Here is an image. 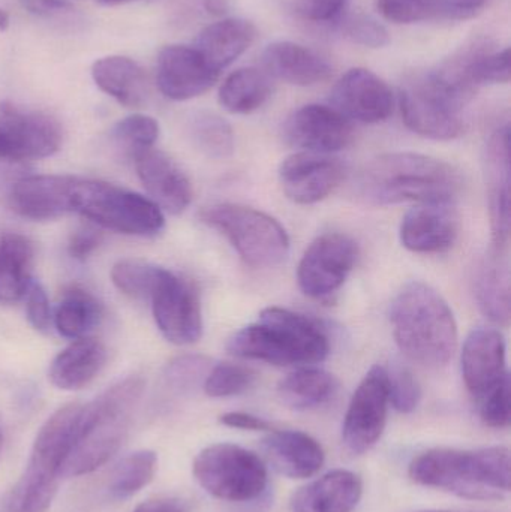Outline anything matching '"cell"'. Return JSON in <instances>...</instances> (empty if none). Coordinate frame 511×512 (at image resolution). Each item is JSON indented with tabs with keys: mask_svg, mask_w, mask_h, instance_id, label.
<instances>
[{
	"mask_svg": "<svg viewBox=\"0 0 511 512\" xmlns=\"http://www.w3.org/2000/svg\"><path fill=\"white\" fill-rule=\"evenodd\" d=\"M482 400L480 417H482V421L486 426L492 427V429H506V427L510 426V375H507L500 384L495 385Z\"/></svg>",
	"mask_w": 511,
	"mask_h": 512,
	"instance_id": "cell-42",
	"label": "cell"
},
{
	"mask_svg": "<svg viewBox=\"0 0 511 512\" xmlns=\"http://www.w3.org/2000/svg\"><path fill=\"white\" fill-rule=\"evenodd\" d=\"M203 8L209 14L224 15L230 9V3L228 0H203Z\"/></svg>",
	"mask_w": 511,
	"mask_h": 512,
	"instance_id": "cell-52",
	"label": "cell"
},
{
	"mask_svg": "<svg viewBox=\"0 0 511 512\" xmlns=\"http://www.w3.org/2000/svg\"><path fill=\"white\" fill-rule=\"evenodd\" d=\"M350 0H293L296 11L314 23H330L347 8Z\"/></svg>",
	"mask_w": 511,
	"mask_h": 512,
	"instance_id": "cell-46",
	"label": "cell"
},
{
	"mask_svg": "<svg viewBox=\"0 0 511 512\" xmlns=\"http://www.w3.org/2000/svg\"><path fill=\"white\" fill-rule=\"evenodd\" d=\"M386 367H371L354 391L345 414L342 441L350 453L360 456L371 450L386 429L389 412Z\"/></svg>",
	"mask_w": 511,
	"mask_h": 512,
	"instance_id": "cell-11",
	"label": "cell"
},
{
	"mask_svg": "<svg viewBox=\"0 0 511 512\" xmlns=\"http://www.w3.org/2000/svg\"><path fill=\"white\" fill-rule=\"evenodd\" d=\"M101 318L102 306L99 301L86 289L72 286L57 304L53 322L60 336L77 340L86 337Z\"/></svg>",
	"mask_w": 511,
	"mask_h": 512,
	"instance_id": "cell-33",
	"label": "cell"
},
{
	"mask_svg": "<svg viewBox=\"0 0 511 512\" xmlns=\"http://www.w3.org/2000/svg\"><path fill=\"white\" fill-rule=\"evenodd\" d=\"M464 188L461 171L420 153H386L372 159L357 179V192L369 204L455 201Z\"/></svg>",
	"mask_w": 511,
	"mask_h": 512,
	"instance_id": "cell-1",
	"label": "cell"
},
{
	"mask_svg": "<svg viewBox=\"0 0 511 512\" xmlns=\"http://www.w3.org/2000/svg\"><path fill=\"white\" fill-rule=\"evenodd\" d=\"M461 363L468 391L476 399H483L509 375L503 334L488 327L471 331L462 349Z\"/></svg>",
	"mask_w": 511,
	"mask_h": 512,
	"instance_id": "cell-21",
	"label": "cell"
},
{
	"mask_svg": "<svg viewBox=\"0 0 511 512\" xmlns=\"http://www.w3.org/2000/svg\"><path fill=\"white\" fill-rule=\"evenodd\" d=\"M488 182L489 216H491L492 246L509 249L510 216V125L498 128L489 138L485 156Z\"/></svg>",
	"mask_w": 511,
	"mask_h": 512,
	"instance_id": "cell-20",
	"label": "cell"
},
{
	"mask_svg": "<svg viewBox=\"0 0 511 512\" xmlns=\"http://www.w3.org/2000/svg\"><path fill=\"white\" fill-rule=\"evenodd\" d=\"M71 176H30L12 186L9 203L21 218L54 221L69 213Z\"/></svg>",
	"mask_w": 511,
	"mask_h": 512,
	"instance_id": "cell-23",
	"label": "cell"
},
{
	"mask_svg": "<svg viewBox=\"0 0 511 512\" xmlns=\"http://www.w3.org/2000/svg\"><path fill=\"white\" fill-rule=\"evenodd\" d=\"M336 390L338 381L326 370L299 369L279 382L278 396L288 408L308 411L329 402Z\"/></svg>",
	"mask_w": 511,
	"mask_h": 512,
	"instance_id": "cell-31",
	"label": "cell"
},
{
	"mask_svg": "<svg viewBox=\"0 0 511 512\" xmlns=\"http://www.w3.org/2000/svg\"><path fill=\"white\" fill-rule=\"evenodd\" d=\"M488 45H477L470 63H468V80L474 87L483 84H507L510 81V50H489Z\"/></svg>",
	"mask_w": 511,
	"mask_h": 512,
	"instance_id": "cell-37",
	"label": "cell"
},
{
	"mask_svg": "<svg viewBox=\"0 0 511 512\" xmlns=\"http://www.w3.org/2000/svg\"><path fill=\"white\" fill-rule=\"evenodd\" d=\"M402 119L414 134L431 140H455L464 132V102L431 74L417 78L399 93Z\"/></svg>",
	"mask_w": 511,
	"mask_h": 512,
	"instance_id": "cell-9",
	"label": "cell"
},
{
	"mask_svg": "<svg viewBox=\"0 0 511 512\" xmlns=\"http://www.w3.org/2000/svg\"><path fill=\"white\" fill-rule=\"evenodd\" d=\"M158 469V456L153 451L143 450L126 457L114 472L110 484V495L117 501L132 498L149 486Z\"/></svg>",
	"mask_w": 511,
	"mask_h": 512,
	"instance_id": "cell-35",
	"label": "cell"
},
{
	"mask_svg": "<svg viewBox=\"0 0 511 512\" xmlns=\"http://www.w3.org/2000/svg\"><path fill=\"white\" fill-rule=\"evenodd\" d=\"M161 271L162 267L150 262L122 259L111 268V280L122 294L134 300H150Z\"/></svg>",
	"mask_w": 511,
	"mask_h": 512,
	"instance_id": "cell-36",
	"label": "cell"
},
{
	"mask_svg": "<svg viewBox=\"0 0 511 512\" xmlns=\"http://www.w3.org/2000/svg\"><path fill=\"white\" fill-rule=\"evenodd\" d=\"M255 373L239 364H216L204 379V393L213 399L239 396L254 385Z\"/></svg>",
	"mask_w": 511,
	"mask_h": 512,
	"instance_id": "cell-38",
	"label": "cell"
},
{
	"mask_svg": "<svg viewBox=\"0 0 511 512\" xmlns=\"http://www.w3.org/2000/svg\"><path fill=\"white\" fill-rule=\"evenodd\" d=\"M378 11L398 24L419 23L435 15V0H377Z\"/></svg>",
	"mask_w": 511,
	"mask_h": 512,
	"instance_id": "cell-43",
	"label": "cell"
},
{
	"mask_svg": "<svg viewBox=\"0 0 511 512\" xmlns=\"http://www.w3.org/2000/svg\"><path fill=\"white\" fill-rule=\"evenodd\" d=\"M263 65L267 75L293 84V86H314L327 81L333 68L320 54L305 45L291 41H276L263 51Z\"/></svg>",
	"mask_w": 511,
	"mask_h": 512,
	"instance_id": "cell-25",
	"label": "cell"
},
{
	"mask_svg": "<svg viewBox=\"0 0 511 512\" xmlns=\"http://www.w3.org/2000/svg\"><path fill=\"white\" fill-rule=\"evenodd\" d=\"M461 218L455 201L420 203L402 219L401 243L416 254H440L455 245Z\"/></svg>",
	"mask_w": 511,
	"mask_h": 512,
	"instance_id": "cell-17",
	"label": "cell"
},
{
	"mask_svg": "<svg viewBox=\"0 0 511 512\" xmlns=\"http://www.w3.org/2000/svg\"><path fill=\"white\" fill-rule=\"evenodd\" d=\"M98 2L104 6H120L126 5V3L137 2V0H98Z\"/></svg>",
	"mask_w": 511,
	"mask_h": 512,
	"instance_id": "cell-53",
	"label": "cell"
},
{
	"mask_svg": "<svg viewBox=\"0 0 511 512\" xmlns=\"http://www.w3.org/2000/svg\"><path fill=\"white\" fill-rule=\"evenodd\" d=\"M24 297H26V313L30 324L39 333H47L53 322V313H51L50 300L44 286L32 280Z\"/></svg>",
	"mask_w": 511,
	"mask_h": 512,
	"instance_id": "cell-45",
	"label": "cell"
},
{
	"mask_svg": "<svg viewBox=\"0 0 511 512\" xmlns=\"http://www.w3.org/2000/svg\"><path fill=\"white\" fill-rule=\"evenodd\" d=\"M143 391L144 379L129 376L108 388L98 399L84 403L80 438L69 453L60 477L92 474L120 450Z\"/></svg>",
	"mask_w": 511,
	"mask_h": 512,
	"instance_id": "cell-5",
	"label": "cell"
},
{
	"mask_svg": "<svg viewBox=\"0 0 511 512\" xmlns=\"http://www.w3.org/2000/svg\"><path fill=\"white\" fill-rule=\"evenodd\" d=\"M111 137L134 156L141 150L155 146L159 138V123L146 114L135 113L114 125Z\"/></svg>",
	"mask_w": 511,
	"mask_h": 512,
	"instance_id": "cell-39",
	"label": "cell"
},
{
	"mask_svg": "<svg viewBox=\"0 0 511 512\" xmlns=\"http://www.w3.org/2000/svg\"><path fill=\"white\" fill-rule=\"evenodd\" d=\"M221 424L231 429L249 430V432H269L272 424L257 415L248 412H227L219 418Z\"/></svg>",
	"mask_w": 511,
	"mask_h": 512,
	"instance_id": "cell-50",
	"label": "cell"
},
{
	"mask_svg": "<svg viewBox=\"0 0 511 512\" xmlns=\"http://www.w3.org/2000/svg\"><path fill=\"white\" fill-rule=\"evenodd\" d=\"M221 72L213 69L194 47L167 45L156 62L159 92L171 101H189L209 92Z\"/></svg>",
	"mask_w": 511,
	"mask_h": 512,
	"instance_id": "cell-16",
	"label": "cell"
},
{
	"mask_svg": "<svg viewBox=\"0 0 511 512\" xmlns=\"http://www.w3.org/2000/svg\"><path fill=\"white\" fill-rule=\"evenodd\" d=\"M227 349L234 357L273 366H309L326 360L330 343L314 319L282 307H267L257 321L228 340Z\"/></svg>",
	"mask_w": 511,
	"mask_h": 512,
	"instance_id": "cell-4",
	"label": "cell"
},
{
	"mask_svg": "<svg viewBox=\"0 0 511 512\" xmlns=\"http://www.w3.org/2000/svg\"><path fill=\"white\" fill-rule=\"evenodd\" d=\"M189 137L194 146L212 159H227L234 152V134L224 117L200 111L189 120Z\"/></svg>",
	"mask_w": 511,
	"mask_h": 512,
	"instance_id": "cell-34",
	"label": "cell"
},
{
	"mask_svg": "<svg viewBox=\"0 0 511 512\" xmlns=\"http://www.w3.org/2000/svg\"><path fill=\"white\" fill-rule=\"evenodd\" d=\"M272 95L269 75L257 68H242L228 75L219 89V102L234 114H248Z\"/></svg>",
	"mask_w": 511,
	"mask_h": 512,
	"instance_id": "cell-32",
	"label": "cell"
},
{
	"mask_svg": "<svg viewBox=\"0 0 511 512\" xmlns=\"http://www.w3.org/2000/svg\"><path fill=\"white\" fill-rule=\"evenodd\" d=\"M149 301L156 325L168 342L186 346L201 339L203 315L191 283L162 267Z\"/></svg>",
	"mask_w": 511,
	"mask_h": 512,
	"instance_id": "cell-10",
	"label": "cell"
},
{
	"mask_svg": "<svg viewBox=\"0 0 511 512\" xmlns=\"http://www.w3.org/2000/svg\"><path fill=\"white\" fill-rule=\"evenodd\" d=\"M476 297L486 318L507 327L510 322V262L507 249L492 246L476 277Z\"/></svg>",
	"mask_w": 511,
	"mask_h": 512,
	"instance_id": "cell-29",
	"label": "cell"
},
{
	"mask_svg": "<svg viewBox=\"0 0 511 512\" xmlns=\"http://www.w3.org/2000/svg\"><path fill=\"white\" fill-rule=\"evenodd\" d=\"M69 213L126 236L152 237L165 227L164 213L150 198L101 180L72 177Z\"/></svg>",
	"mask_w": 511,
	"mask_h": 512,
	"instance_id": "cell-6",
	"label": "cell"
},
{
	"mask_svg": "<svg viewBox=\"0 0 511 512\" xmlns=\"http://www.w3.org/2000/svg\"><path fill=\"white\" fill-rule=\"evenodd\" d=\"M107 349L99 340L83 337L72 340L50 366L48 378L59 390L77 391L87 387L104 369Z\"/></svg>",
	"mask_w": 511,
	"mask_h": 512,
	"instance_id": "cell-28",
	"label": "cell"
},
{
	"mask_svg": "<svg viewBox=\"0 0 511 512\" xmlns=\"http://www.w3.org/2000/svg\"><path fill=\"white\" fill-rule=\"evenodd\" d=\"M413 512H470V511H450V510H419Z\"/></svg>",
	"mask_w": 511,
	"mask_h": 512,
	"instance_id": "cell-56",
	"label": "cell"
},
{
	"mask_svg": "<svg viewBox=\"0 0 511 512\" xmlns=\"http://www.w3.org/2000/svg\"><path fill=\"white\" fill-rule=\"evenodd\" d=\"M21 8L36 17H60L75 11L74 3L69 0H18Z\"/></svg>",
	"mask_w": 511,
	"mask_h": 512,
	"instance_id": "cell-49",
	"label": "cell"
},
{
	"mask_svg": "<svg viewBox=\"0 0 511 512\" xmlns=\"http://www.w3.org/2000/svg\"><path fill=\"white\" fill-rule=\"evenodd\" d=\"M357 243L345 234L329 233L318 237L303 255L297 280L303 294L327 298L335 294L357 261Z\"/></svg>",
	"mask_w": 511,
	"mask_h": 512,
	"instance_id": "cell-12",
	"label": "cell"
},
{
	"mask_svg": "<svg viewBox=\"0 0 511 512\" xmlns=\"http://www.w3.org/2000/svg\"><path fill=\"white\" fill-rule=\"evenodd\" d=\"M210 372V361L200 355L176 358L165 369V381L173 390L186 393L197 387Z\"/></svg>",
	"mask_w": 511,
	"mask_h": 512,
	"instance_id": "cell-41",
	"label": "cell"
},
{
	"mask_svg": "<svg viewBox=\"0 0 511 512\" xmlns=\"http://www.w3.org/2000/svg\"><path fill=\"white\" fill-rule=\"evenodd\" d=\"M344 32L354 44L368 48H384L390 44L389 30L365 14L353 15L344 24Z\"/></svg>",
	"mask_w": 511,
	"mask_h": 512,
	"instance_id": "cell-44",
	"label": "cell"
},
{
	"mask_svg": "<svg viewBox=\"0 0 511 512\" xmlns=\"http://www.w3.org/2000/svg\"><path fill=\"white\" fill-rule=\"evenodd\" d=\"M35 249L18 233L0 234V303L11 304L26 294L32 283Z\"/></svg>",
	"mask_w": 511,
	"mask_h": 512,
	"instance_id": "cell-30",
	"label": "cell"
},
{
	"mask_svg": "<svg viewBox=\"0 0 511 512\" xmlns=\"http://www.w3.org/2000/svg\"><path fill=\"white\" fill-rule=\"evenodd\" d=\"M510 450L432 448L410 463L411 480L470 501H501L510 492Z\"/></svg>",
	"mask_w": 511,
	"mask_h": 512,
	"instance_id": "cell-3",
	"label": "cell"
},
{
	"mask_svg": "<svg viewBox=\"0 0 511 512\" xmlns=\"http://www.w3.org/2000/svg\"><path fill=\"white\" fill-rule=\"evenodd\" d=\"M345 176L339 159L321 153L299 152L288 156L279 168L282 191L293 203L309 206L329 197Z\"/></svg>",
	"mask_w": 511,
	"mask_h": 512,
	"instance_id": "cell-15",
	"label": "cell"
},
{
	"mask_svg": "<svg viewBox=\"0 0 511 512\" xmlns=\"http://www.w3.org/2000/svg\"><path fill=\"white\" fill-rule=\"evenodd\" d=\"M9 27V17L3 9H0V32H5Z\"/></svg>",
	"mask_w": 511,
	"mask_h": 512,
	"instance_id": "cell-54",
	"label": "cell"
},
{
	"mask_svg": "<svg viewBox=\"0 0 511 512\" xmlns=\"http://www.w3.org/2000/svg\"><path fill=\"white\" fill-rule=\"evenodd\" d=\"M284 140L302 152L330 155L350 146L353 126L335 108L305 105L288 117L284 125Z\"/></svg>",
	"mask_w": 511,
	"mask_h": 512,
	"instance_id": "cell-14",
	"label": "cell"
},
{
	"mask_svg": "<svg viewBox=\"0 0 511 512\" xmlns=\"http://www.w3.org/2000/svg\"><path fill=\"white\" fill-rule=\"evenodd\" d=\"M386 370L390 405L401 414H411L416 411L422 402V387L416 376L408 367L399 363L393 364Z\"/></svg>",
	"mask_w": 511,
	"mask_h": 512,
	"instance_id": "cell-40",
	"label": "cell"
},
{
	"mask_svg": "<svg viewBox=\"0 0 511 512\" xmlns=\"http://www.w3.org/2000/svg\"><path fill=\"white\" fill-rule=\"evenodd\" d=\"M0 132L9 162L48 158L63 143L62 126L53 116L8 101L0 104Z\"/></svg>",
	"mask_w": 511,
	"mask_h": 512,
	"instance_id": "cell-13",
	"label": "cell"
},
{
	"mask_svg": "<svg viewBox=\"0 0 511 512\" xmlns=\"http://www.w3.org/2000/svg\"><path fill=\"white\" fill-rule=\"evenodd\" d=\"M92 78L99 90L126 108H143L149 101L150 86L140 63L126 56H107L96 60Z\"/></svg>",
	"mask_w": 511,
	"mask_h": 512,
	"instance_id": "cell-26",
	"label": "cell"
},
{
	"mask_svg": "<svg viewBox=\"0 0 511 512\" xmlns=\"http://www.w3.org/2000/svg\"><path fill=\"white\" fill-rule=\"evenodd\" d=\"M0 161H9L8 150H6L5 141H3L2 132H0Z\"/></svg>",
	"mask_w": 511,
	"mask_h": 512,
	"instance_id": "cell-55",
	"label": "cell"
},
{
	"mask_svg": "<svg viewBox=\"0 0 511 512\" xmlns=\"http://www.w3.org/2000/svg\"><path fill=\"white\" fill-rule=\"evenodd\" d=\"M488 0H435V15L450 20H467L485 8Z\"/></svg>",
	"mask_w": 511,
	"mask_h": 512,
	"instance_id": "cell-48",
	"label": "cell"
},
{
	"mask_svg": "<svg viewBox=\"0 0 511 512\" xmlns=\"http://www.w3.org/2000/svg\"><path fill=\"white\" fill-rule=\"evenodd\" d=\"M363 496L359 475L336 469L291 496V512H351Z\"/></svg>",
	"mask_w": 511,
	"mask_h": 512,
	"instance_id": "cell-24",
	"label": "cell"
},
{
	"mask_svg": "<svg viewBox=\"0 0 511 512\" xmlns=\"http://www.w3.org/2000/svg\"><path fill=\"white\" fill-rule=\"evenodd\" d=\"M2 445H3V436H2V432H0V450H2Z\"/></svg>",
	"mask_w": 511,
	"mask_h": 512,
	"instance_id": "cell-57",
	"label": "cell"
},
{
	"mask_svg": "<svg viewBox=\"0 0 511 512\" xmlns=\"http://www.w3.org/2000/svg\"><path fill=\"white\" fill-rule=\"evenodd\" d=\"M261 447L272 468L291 480L314 477L326 460L320 442L299 430L270 432Z\"/></svg>",
	"mask_w": 511,
	"mask_h": 512,
	"instance_id": "cell-22",
	"label": "cell"
},
{
	"mask_svg": "<svg viewBox=\"0 0 511 512\" xmlns=\"http://www.w3.org/2000/svg\"><path fill=\"white\" fill-rule=\"evenodd\" d=\"M198 216L207 227L219 231L251 267H276L287 259V231L267 213L237 204H215L204 207Z\"/></svg>",
	"mask_w": 511,
	"mask_h": 512,
	"instance_id": "cell-7",
	"label": "cell"
},
{
	"mask_svg": "<svg viewBox=\"0 0 511 512\" xmlns=\"http://www.w3.org/2000/svg\"><path fill=\"white\" fill-rule=\"evenodd\" d=\"M333 108L348 120L380 123L393 111V93L386 81L369 69L354 68L342 75L330 96Z\"/></svg>",
	"mask_w": 511,
	"mask_h": 512,
	"instance_id": "cell-18",
	"label": "cell"
},
{
	"mask_svg": "<svg viewBox=\"0 0 511 512\" xmlns=\"http://www.w3.org/2000/svg\"><path fill=\"white\" fill-rule=\"evenodd\" d=\"M393 336L405 357L420 366H446L458 348V325L443 295L423 282L407 283L390 306Z\"/></svg>",
	"mask_w": 511,
	"mask_h": 512,
	"instance_id": "cell-2",
	"label": "cell"
},
{
	"mask_svg": "<svg viewBox=\"0 0 511 512\" xmlns=\"http://www.w3.org/2000/svg\"><path fill=\"white\" fill-rule=\"evenodd\" d=\"M192 474L210 496L225 502L255 501L269 484L263 460L234 444H213L201 450Z\"/></svg>",
	"mask_w": 511,
	"mask_h": 512,
	"instance_id": "cell-8",
	"label": "cell"
},
{
	"mask_svg": "<svg viewBox=\"0 0 511 512\" xmlns=\"http://www.w3.org/2000/svg\"><path fill=\"white\" fill-rule=\"evenodd\" d=\"M257 29L245 18H224L204 27L195 39V50L218 72L233 65L254 44Z\"/></svg>",
	"mask_w": 511,
	"mask_h": 512,
	"instance_id": "cell-27",
	"label": "cell"
},
{
	"mask_svg": "<svg viewBox=\"0 0 511 512\" xmlns=\"http://www.w3.org/2000/svg\"><path fill=\"white\" fill-rule=\"evenodd\" d=\"M138 179L161 210L180 215L192 203L194 191L182 168L161 150L150 147L132 156Z\"/></svg>",
	"mask_w": 511,
	"mask_h": 512,
	"instance_id": "cell-19",
	"label": "cell"
},
{
	"mask_svg": "<svg viewBox=\"0 0 511 512\" xmlns=\"http://www.w3.org/2000/svg\"><path fill=\"white\" fill-rule=\"evenodd\" d=\"M192 507L186 499L158 498L150 499L138 505L134 512H191Z\"/></svg>",
	"mask_w": 511,
	"mask_h": 512,
	"instance_id": "cell-51",
	"label": "cell"
},
{
	"mask_svg": "<svg viewBox=\"0 0 511 512\" xmlns=\"http://www.w3.org/2000/svg\"><path fill=\"white\" fill-rule=\"evenodd\" d=\"M102 233L92 225L78 228L69 237L68 254L75 261L84 262L101 246Z\"/></svg>",
	"mask_w": 511,
	"mask_h": 512,
	"instance_id": "cell-47",
	"label": "cell"
}]
</instances>
